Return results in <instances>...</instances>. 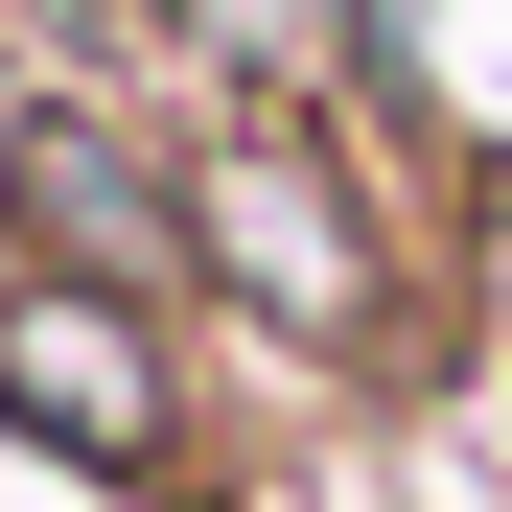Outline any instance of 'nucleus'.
I'll use <instances>...</instances> for the list:
<instances>
[{"label": "nucleus", "instance_id": "obj_2", "mask_svg": "<svg viewBox=\"0 0 512 512\" xmlns=\"http://www.w3.org/2000/svg\"><path fill=\"white\" fill-rule=\"evenodd\" d=\"M0 256L24 280H94V303H210V210L117 94H0Z\"/></svg>", "mask_w": 512, "mask_h": 512}, {"label": "nucleus", "instance_id": "obj_1", "mask_svg": "<svg viewBox=\"0 0 512 512\" xmlns=\"http://www.w3.org/2000/svg\"><path fill=\"white\" fill-rule=\"evenodd\" d=\"M187 210H210V280L280 326V350H396V233H373V187H350V140L326 117H233V140H187Z\"/></svg>", "mask_w": 512, "mask_h": 512}, {"label": "nucleus", "instance_id": "obj_3", "mask_svg": "<svg viewBox=\"0 0 512 512\" xmlns=\"http://www.w3.org/2000/svg\"><path fill=\"white\" fill-rule=\"evenodd\" d=\"M0 419L94 489H187V350L163 303H94V280H0Z\"/></svg>", "mask_w": 512, "mask_h": 512}]
</instances>
